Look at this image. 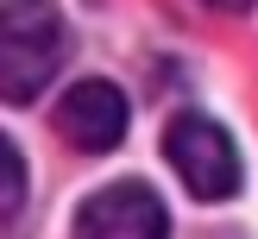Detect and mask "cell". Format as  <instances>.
I'll use <instances>...</instances> for the list:
<instances>
[{
  "label": "cell",
  "instance_id": "6da1fadb",
  "mask_svg": "<svg viewBox=\"0 0 258 239\" xmlns=\"http://www.w3.org/2000/svg\"><path fill=\"white\" fill-rule=\"evenodd\" d=\"M63 50L70 32L50 0H0V101L32 107L63 69Z\"/></svg>",
  "mask_w": 258,
  "mask_h": 239
},
{
  "label": "cell",
  "instance_id": "7a4b0ae2",
  "mask_svg": "<svg viewBox=\"0 0 258 239\" xmlns=\"http://www.w3.org/2000/svg\"><path fill=\"white\" fill-rule=\"evenodd\" d=\"M164 157L183 176V189L196 201H227L239 195V145L227 138V126L202 120V113H176L164 132Z\"/></svg>",
  "mask_w": 258,
  "mask_h": 239
},
{
  "label": "cell",
  "instance_id": "3957f363",
  "mask_svg": "<svg viewBox=\"0 0 258 239\" xmlns=\"http://www.w3.org/2000/svg\"><path fill=\"white\" fill-rule=\"evenodd\" d=\"M76 239H170V214L145 183H107L82 201Z\"/></svg>",
  "mask_w": 258,
  "mask_h": 239
},
{
  "label": "cell",
  "instance_id": "277c9868",
  "mask_svg": "<svg viewBox=\"0 0 258 239\" xmlns=\"http://www.w3.org/2000/svg\"><path fill=\"white\" fill-rule=\"evenodd\" d=\"M57 132H63V145L88 151V157L113 151L126 138V95L113 82H76L57 101Z\"/></svg>",
  "mask_w": 258,
  "mask_h": 239
},
{
  "label": "cell",
  "instance_id": "5b68a950",
  "mask_svg": "<svg viewBox=\"0 0 258 239\" xmlns=\"http://www.w3.org/2000/svg\"><path fill=\"white\" fill-rule=\"evenodd\" d=\"M19 201H25V157H19V145L0 132V214H13Z\"/></svg>",
  "mask_w": 258,
  "mask_h": 239
},
{
  "label": "cell",
  "instance_id": "8992f818",
  "mask_svg": "<svg viewBox=\"0 0 258 239\" xmlns=\"http://www.w3.org/2000/svg\"><path fill=\"white\" fill-rule=\"evenodd\" d=\"M208 7H214V13H252L258 0H208Z\"/></svg>",
  "mask_w": 258,
  "mask_h": 239
}]
</instances>
